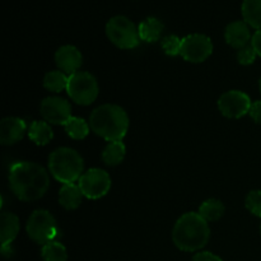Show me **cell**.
Segmentation results:
<instances>
[{"instance_id":"cell-15","label":"cell","mask_w":261,"mask_h":261,"mask_svg":"<svg viewBox=\"0 0 261 261\" xmlns=\"http://www.w3.org/2000/svg\"><path fill=\"white\" fill-rule=\"evenodd\" d=\"M19 232V219L15 214L4 212L0 216V241L2 247L10 246Z\"/></svg>"},{"instance_id":"cell-20","label":"cell","mask_w":261,"mask_h":261,"mask_svg":"<svg viewBox=\"0 0 261 261\" xmlns=\"http://www.w3.org/2000/svg\"><path fill=\"white\" fill-rule=\"evenodd\" d=\"M125 153H126V148L121 140L111 142L102 152V160L107 166H117L124 161Z\"/></svg>"},{"instance_id":"cell-11","label":"cell","mask_w":261,"mask_h":261,"mask_svg":"<svg viewBox=\"0 0 261 261\" xmlns=\"http://www.w3.org/2000/svg\"><path fill=\"white\" fill-rule=\"evenodd\" d=\"M40 112L46 122L65 125L71 117V106L66 99L60 97H47L41 103Z\"/></svg>"},{"instance_id":"cell-29","label":"cell","mask_w":261,"mask_h":261,"mask_svg":"<svg viewBox=\"0 0 261 261\" xmlns=\"http://www.w3.org/2000/svg\"><path fill=\"white\" fill-rule=\"evenodd\" d=\"M249 114L255 122L261 124V101H256L251 105Z\"/></svg>"},{"instance_id":"cell-8","label":"cell","mask_w":261,"mask_h":261,"mask_svg":"<svg viewBox=\"0 0 261 261\" xmlns=\"http://www.w3.org/2000/svg\"><path fill=\"white\" fill-rule=\"evenodd\" d=\"M78 185L86 198L96 200L109 193L111 188V178L106 171L101 168H92L81 176Z\"/></svg>"},{"instance_id":"cell-18","label":"cell","mask_w":261,"mask_h":261,"mask_svg":"<svg viewBox=\"0 0 261 261\" xmlns=\"http://www.w3.org/2000/svg\"><path fill=\"white\" fill-rule=\"evenodd\" d=\"M28 137L35 144L46 145L54 138V133L48 122L46 121H33L28 130Z\"/></svg>"},{"instance_id":"cell-22","label":"cell","mask_w":261,"mask_h":261,"mask_svg":"<svg viewBox=\"0 0 261 261\" xmlns=\"http://www.w3.org/2000/svg\"><path fill=\"white\" fill-rule=\"evenodd\" d=\"M68 83L69 76L61 70L48 71L43 78V87L47 91L55 92V93H59V92L68 88Z\"/></svg>"},{"instance_id":"cell-30","label":"cell","mask_w":261,"mask_h":261,"mask_svg":"<svg viewBox=\"0 0 261 261\" xmlns=\"http://www.w3.org/2000/svg\"><path fill=\"white\" fill-rule=\"evenodd\" d=\"M251 46L261 58V30H257L251 38Z\"/></svg>"},{"instance_id":"cell-24","label":"cell","mask_w":261,"mask_h":261,"mask_svg":"<svg viewBox=\"0 0 261 261\" xmlns=\"http://www.w3.org/2000/svg\"><path fill=\"white\" fill-rule=\"evenodd\" d=\"M66 134L75 140H82L89 134V125L81 117L71 116L64 125Z\"/></svg>"},{"instance_id":"cell-23","label":"cell","mask_w":261,"mask_h":261,"mask_svg":"<svg viewBox=\"0 0 261 261\" xmlns=\"http://www.w3.org/2000/svg\"><path fill=\"white\" fill-rule=\"evenodd\" d=\"M41 256L43 261H68V252L65 246L58 241H51L43 245Z\"/></svg>"},{"instance_id":"cell-2","label":"cell","mask_w":261,"mask_h":261,"mask_svg":"<svg viewBox=\"0 0 261 261\" xmlns=\"http://www.w3.org/2000/svg\"><path fill=\"white\" fill-rule=\"evenodd\" d=\"M209 237L211 229L208 222L194 212L181 216L173 227V244L182 251L194 252L203 249L208 244Z\"/></svg>"},{"instance_id":"cell-9","label":"cell","mask_w":261,"mask_h":261,"mask_svg":"<svg viewBox=\"0 0 261 261\" xmlns=\"http://www.w3.org/2000/svg\"><path fill=\"white\" fill-rule=\"evenodd\" d=\"M212 53H213V43L208 36L194 33L182 38L180 55L189 63H203L212 55Z\"/></svg>"},{"instance_id":"cell-27","label":"cell","mask_w":261,"mask_h":261,"mask_svg":"<svg viewBox=\"0 0 261 261\" xmlns=\"http://www.w3.org/2000/svg\"><path fill=\"white\" fill-rule=\"evenodd\" d=\"M256 56L257 54L254 50V47L251 45H247L245 47L240 48L239 54H237V60L241 65H250V64L254 63Z\"/></svg>"},{"instance_id":"cell-21","label":"cell","mask_w":261,"mask_h":261,"mask_svg":"<svg viewBox=\"0 0 261 261\" xmlns=\"http://www.w3.org/2000/svg\"><path fill=\"white\" fill-rule=\"evenodd\" d=\"M224 205L221 200L217 199H208L204 201L199 208L198 213L200 214L201 218L205 219L206 222H216L221 219L224 214Z\"/></svg>"},{"instance_id":"cell-25","label":"cell","mask_w":261,"mask_h":261,"mask_svg":"<svg viewBox=\"0 0 261 261\" xmlns=\"http://www.w3.org/2000/svg\"><path fill=\"white\" fill-rule=\"evenodd\" d=\"M181 47H182V40L177 36L170 35L166 36L162 40V48L168 56H177L181 54Z\"/></svg>"},{"instance_id":"cell-19","label":"cell","mask_w":261,"mask_h":261,"mask_svg":"<svg viewBox=\"0 0 261 261\" xmlns=\"http://www.w3.org/2000/svg\"><path fill=\"white\" fill-rule=\"evenodd\" d=\"M241 10L247 24L261 30V0H244Z\"/></svg>"},{"instance_id":"cell-28","label":"cell","mask_w":261,"mask_h":261,"mask_svg":"<svg viewBox=\"0 0 261 261\" xmlns=\"http://www.w3.org/2000/svg\"><path fill=\"white\" fill-rule=\"evenodd\" d=\"M193 261H223V260L209 251H200L193 257Z\"/></svg>"},{"instance_id":"cell-16","label":"cell","mask_w":261,"mask_h":261,"mask_svg":"<svg viewBox=\"0 0 261 261\" xmlns=\"http://www.w3.org/2000/svg\"><path fill=\"white\" fill-rule=\"evenodd\" d=\"M82 193L79 185L75 184H64L59 191V203L68 211H74L82 204Z\"/></svg>"},{"instance_id":"cell-10","label":"cell","mask_w":261,"mask_h":261,"mask_svg":"<svg viewBox=\"0 0 261 261\" xmlns=\"http://www.w3.org/2000/svg\"><path fill=\"white\" fill-rule=\"evenodd\" d=\"M251 99L241 91H228L222 94L218 101L219 111L228 119H241L249 114L251 109Z\"/></svg>"},{"instance_id":"cell-7","label":"cell","mask_w":261,"mask_h":261,"mask_svg":"<svg viewBox=\"0 0 261 261\" xmlns=\"http://www.w3.org/2000/svg\"><path fill=\"white\" fill-rule=\"evenodd\" d=\"M27 233L36 244L46 245L58 236V224L50 212L45 209L35 211L27 222Z\"/></svg>"},{"instance_id":"cell-1","label":"cell","mask_w":261,"mask_h":261,"mask_svg":"<svg viewBox=\"0 0 261 261\" xmlns=\"http://www.w3.org/2000/svg\"><path fill=\"white\" fill-rule=\"evenodd\" d=\"M9 185L18 199L35 201L45 195L50 186V178L41 165L23 161L10 166Z\"/></svg>"},{"instance_id":"cell-6","label":"cell","mask_w":261,"mask_h":261,"mask_svg":"<svg viewBox=\"0 0 261 261\" xmlns=\"http://www.w3.org/2000/svg\"><path fill=\"white\" fill-rule=\"evenodd\" d=\"M66 92L75 103L88 106L93 103L98 96V83L91 73L78 71L73 75H69Z\"/></svg>"},{"instance_id":"cell-5","label":"cell","mask_w":261,"mask_h":261,"mask_svg":"<svg viewBox=\"0 0 261 261\" xmlns=\"http://www.w3.org/2000/svg\"><path fill=\"white\" fill-rule=\"evenodd\" d=\"M106 35L115 46L124 50L137 47L140 41L138 27L124 15L112 17L107 22Z\"/></svg>"},{"instance_id":"cell-3","label":"cell","mask_w":261,"mask_h":261,"mask_svg":"<svg viewBox=\"0 0 261 261\" xmlns=\"http://www.w3.org/2000/svg\"><path fill=\"white\" fill-rule=\"evenodd\" d=\"M89 126L107 142H119L126 135L129 129V117L122 107L106 103L97 107L92 112Z\"/></svg>"},{"instance_id":"cell-4","label":"cell","mask_w":261,"mask_h":261,"mask_svg":"<svg viewBox=\"0 0 261 261\" xmlns=\"http://www.w3.org/2000/svg\"><path fill=\"white\" fill-rule=\"evenodd\" d=\"M48 168L59 182L74 184L83 175V158L71 148H59L48 157Z\"/></svg>"},{"instance_id":"cell-13","label":"cell","mask_w":261,"mask_h":261,"mask_svg":"<svg viewBox=\"0 0 261 261\" xmlns=\"http://www.w3.org/2000/svg\"><path fill=\"white\" fill-rule=\"evenodd\" d=\"M27 126L19 117H4L0 122V142L3 145H12L19 142Z\"/></svg>"},{"instance_id":"cell-31","label":"cell","mask_w":261,"mask_h":261,"mask_svg":"<svg viewBox=\"0 0 261 261\" xmlns=\"http://www.w3.org/2000/svg\"><path fill=\"white\" fill-rule=\"evenodd\" d=\"M259 88H260V92H261V78H260V81H259Z\"/></svg>"},{"instance_id":"cell-14","label":"cell","mask_w":261,"mask_h":261,"mask_svg":"<svg viewBox=\"0 0 261 261\" xmlns=\"http://www.w3.org/2000/svg\"><path fill=\"white\" fill-rule=\"evenodd\" d=\"M224 37H226L227 43L234 48L245 47L252 38L249 24L245 20H236V22L229 23L226 27Z\"/></svg>"},{"instance_id":"cell-32","label":"cell","mask_w":261,"mask_h":261,"mask_svg":"<svg viewBox=\"0 0 261 261\" xmlns=\"http://www.w3.org/2000/svg\"><path fill=\"white\" fill-rule=\"evenodd\" d=\"M260 232H261V227H260Z\"/></svg>"},{"instance_id":"cell-26","label":"cell","mask_w":261,"mask_h":261,"mask_svg":"<svg viewBox=\"0 0 261 261\" xmlns=\"http://www.w3.org/2000/svg\"><path fill=\"white\" fill-rule=\"evenodd\" d=\"M246 208L249 209L254 216L261 217V191H251V193L247 195Z\"/></svg>"},{"instance_id":"cell-17","label":"cell","mask_w":261,"mask_h":261,"mask_svg":"<svg viewBox=\"0 0 261 261\" xmlns=\"http://www.w3.org/2000/svg\"><path fill=\"white\" fill-rule=\"evenodd\" d=\"M138 31H139L140 40L145 41V42H155L161 38L163 24L158 18L149 17L138 25Z\"/></svg>"},{"instance_id":"cell-12","label":"cell","mask_w":261,"mask_h":261,"mask_svg":"<svg viewBox=\"0 0 261 261\" xmlns=\"http://www.w3.org/2000/svg\"><path fill=\"white\" fill-rule=\"evenodd\" d=\"M82 60H83V58H82L81 51L75 46H61L55 54L56 65L59 66L61 71L69 74V75L78 73L79 68L82 66Z\"/></svg>"}]
</instances>
